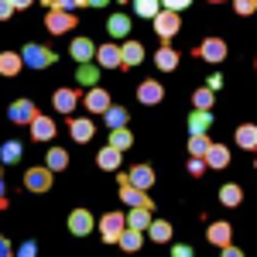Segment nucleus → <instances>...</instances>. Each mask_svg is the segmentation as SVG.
I'll use <instances>...</instances> for the list:
<instances>
[{
    "label": "nucleus",
    "instance_id": "nucleus-29",
    "mask_svg": "<svg viewBox=\"0 0 257 257\" xmlns=\"http://www.w3.org/2000/svg\"><path fill=\"white\" fill-rule=\"evenodd\" d=\"M76 79L89 89V86H99V62L93 65V62H82L79 69H76Z\"/></svg>",
    "mask_w": 257,
    "mask_h": 257
},
{
    "label": "nucleus",
    "instance_id": "nucleus-44",
    "mask_svg": "<svg viewBox=\"0 0 257 257\" xmlns=\"http://www.w3.org/2000/svg\"><path fill=\"white\" fill-rule=\"evenodd\" d=\"M35 250H38V243H35V240H24V243L18 247V254H21V257H31Z\"/></svg>",
    "mask_w": 257,
    "mask_h": 257
},
{
    "label": "nucleus",
    "instance_id": "nucleus-17",
    "mask_svg": "<svg viewBox=\"0 0 257 257\" xmlns=\"http://www.w3.org/2000/svg\"><path fill=\"white\" fill-rule=\"evenodd\" d=\"M28 127H31V138H35V141H52V138H55V131H59V127H55V120L45 117V113H38Z\"/></svg>",
    "mask_w": 257,
    "mask_h": 257
},
{
    "label": "nucleus",
    "instance_id": "nucleus-25",
    "mask_svg": "<svg viewBox=\"0 0 257 257\" xmlns=\"http://www.w3.org/2000/svg\"><path fill=\"white\" fill-rule=\"evenodd\" d=\"M21 69H24L21 52H0V76H18Z\"/></svg>",
    "mask_w": 257,
    "mask_h": 257
},
{
    "label": "nucleus",
    "instance_id": "nucleus-13",
    "mask_svg": "<svg viewBox=\"0 0 257 257\" xmlns=\"http://www.w3.org/2000/svg\"><path fill=\"white\" fill-rule=\"evenodd\" d=\"M138 99L144 103V106H158L161 99H165V86H161L158 79H144L138 86Z\"/></svg>",
    "mask_w": 257,
    "mask_h": 257
},
{
    "label": "nucleus",
    "instance_id": "nucleus-28",
    "mask_svg": "<svg viewBox=\"0 0 257 257\" xmlns=\"http://www.w3.org/2000/svg\"><path fill=\"white\" fill-rule=\"evenodd\" d=\"M206 165H209V168H226V165H230V148H226V144H213V148L206 151Z\"/></svg>",
    "mask_w": 257,
    "mask_h": 257
},
{
    "label": "nucleus",
    "instance_id": "nucleus-24",
    "mask_svg": "<svg viewBox=\"0 0 257 257\" xmlns=\"http://www.w3.org/2000/svg\"><path fill=\"white\" fill-rule=\"evenodd\" d=\"M106 35L110 38H127L131 35V18L127 14H110L106 18Z\"/></svg>",
    "mask_w": 257,
    "mask_h": 257
},
{
    "label": "nucleus",
    "instance_id": "nucleus-1",
    "mask_svg": "<svg viewBox=\"0 0 257 257\" xmlns=\"http://www.w3.org/2000/svg\"><path fill=\"white\" fill-rule=\"evenodd\" d=\"M151 24H155V38H158L161 45H172V38L182 31V14H178V11H168V7H161L158 14L151 18Z\"/></svg>",
    "mask_w": 257,
    "mask_h": 257
},
{
    "label": "nucleus",
    "instance_id": "nucleus-42",
    "mask_svg": "<svg viewBox=\"0 0 257 257\" xmlns=\"http://www.w3.org/2000/svg\"><path fill=\"white\" fill-rule=\"evenodd\" d=\"M55 7H62V11H82L86 0H55Z\"/></svg>",
    "mask_w": 257,
    "mask_h": 257
},
{
    "label": "nucleus",
    "instance_id": "nucleus-8",
    "mask_svg": "<svg viewBox=\"0 0 257 257\" xmlns=\"http://www.w3.org/2000/svg\"><path fill=\"white\" fill-rule=\"evenodd\" d=\"M35 117H38V106H35L31 99H14V103L7 106V120H11V123H31Z\"/></svg>",
    "mask_w": 257,
    "mask_h": 257
},
{
    "label": "nucleus",
    "instance_id": "nucleus-52",
    "mask_svg": "<svg viewBox=\"0 0 257 257\" xmlns=\"http://www.w3.org/2000/svg\"><path fill=\"white\" fill-rule=\"evenodd\" d=\"M120 4H131V0H120Z\"/></svg>",
    "mask_w": 257,
    "mask_h": 257
},
{
    "label": "nucleus",
    "instance_id": "nucleus-21",
    "mask_svg": "<svg viewBox=\"0 0 257 257\" xmlns=\"http://www.w3.org/2000/svg\"><path fill=\"white\" fill-rule=\"evenodd\" d=\"M233 141H237V148H243V151H257V123H240Z\"/></svg>",
    "mask_w": 257,
    "mask_h": 257
},
{
    "label": "nucleus",
    "instance_id": "nucleus-14",
    "mask_svg": "<svg viewBox=\"0 0 257 257\" xmlns=\"http://www.w3.org/2000/svg\"><path fill=\"white\" fill-rule=\"evenodd\" d=\"M79 93H76V89H65V86H62V89H55V93H52V106H55V110H59V113H72V110H76V106H79Z\"/></svg>",
    "mask_w": 257,
    "mask_h": 257
},
{
    "label": "nucleus",
    "instance_id": "nucleus-10",
    "mask_svg": "<svg viewBox=\"0 0 257 257\" xmlns=\"http://www.w3.org/2000/svg\"><path fill=\"white\" fill-rule=\"evenodd\" d=\"M82 103H86V110H89V113H106L113 99H110V93H106L103 86H89V89H86V96H82Z\"/></svg>",
    "mask_w": 257,
    "mask_h": 257
},
{
    "label": "nucleus",
    "instance_id": "nucleus-6",
    "mask_svg": "<svg viewBox=\"0 0 257 257\" xmlns=\"http://www.w3.org/2000/svg\"><path fill=\"white\" fill-rule=\"evenodd\" d=\"M117 182H120V185H138V189H151V185H155V168H151V165H134V168L120 172Z\"/></svg>",
    "mask_w": 257,
    "mask_h": 257
},
{
    "label": "nucleus",
    "instance_id": "nucleus-32",
    "mask_svg": "<svg viewBox=\"0 0 257 257\" xmlns=\"http://www.w3.org/2000/svg\"><path fill=\"white\" fill-rule=\"evenodd\" d=\"M213 103H216L213 86H199L196 93H192V106H196V110H213Z\"/></svg>",
    "mask_w": 257,
    "mask_h": 257
},
{
    "label": "nucleus",
    "instance_id": "nucleus-43",
    "mask_svg": "<svg viewBox=\"0 0 257 257\" xmlns=\"http://www.w3.org/2000/svg\"><path fill=\"white\" fill-rule=\"evenodd\" d=\"M18 7L11 4V0H0V21H11V14H14Z\"/></svg>",
    "mask_w": 257,
    "mask_h": 257
},
{
    "label": "nucleus",
    "instance_id": "nucleus-22",
    "mask_svg": "<svg viewBox=\"0 0 257 257\" xmlns=\"http://www.w3.org/2000/svg\"><path fill=\"white\" fill-rule=\"evenodd\" d=\"M151 213H155L151 206H131V213H127V226H134V230H148L151 219H155Z\"/></svg>",
    "mask_w": 257,
    "mask_h": 257
},
{
    "label": "nucleus",
    "instance_id": "nucleus-47",
    "mask_svg": "<svg viewBox=\"0 0 257 257\" xmlns=\"http://www.w3.org/2000/svg\"><path fill=\"white\" fill-rule=\"evenodd\" d=\"M14 254V247H11V240L7 237H0V257H11Z\"/></svg>",
    "mask_w": 257,
    "mask_h": 257
},
{
    "label": "nucleus",
    "instance_id": "nucleus-19",
    "mask_svg": "<svg viewBox=\"0 0 257 257\" xmlns=\"http://www.w3.org/2000/svg\"><path fill=\"white\" fill-rule=\"evenodd\" d=\"M206 237H209V243H216V247H226V243H233V226L223 223V219H216V223H209Z\"/></svg>",
    "mask_w": 257,
    "mask_h": 257
},
{
    "label": "nucleus",
    "instance_id": "nucleus-30",
    "mask_svg": "<svg viewBox=\"0 0 257 257\" xmlns=\"http://www.w3.org/2000/svg\"><path fill=\"white\" fill-rule=\"evenodd\" d=\"M148 237L155 240V243H168V240H172V223H168V219H151Z\"/></svg>",
    "mask_w": 257,
    "mask_h": 257
},
{
    "label": "nucleus",
    "instance_id": "nucleus-37",
    "mask_svg": "<svg viewBox=\"0 0 257 257\" xmlns=\"http://www.w3.org/2000/svg\"><path fill=\"white\" fill-rule=\"evenodd\" d=\"M103 117H106V127L113 131V127H127V120H131V113H127L123 106H113V103H110V110H106Z\"/></svg>",
    "mask_w": 257,
    "mask_h": 257
},
{
    "label": "nucleus",
    "instance_id": "nucleus-23",
    "mask_svg": "<svg viewBox=\"0 0 257 257\" xmlns=\"http://www.w3.org/2000/svg\"><path fill=\"white\" fill-rule=\"evenodd\" d=\"M155 65H158L161 72H175L178 69V52L172 45H161L158 52H155Z\"/></svg>",
    "mask_w": 257,
    "mask_h": 257
},
{
    "label": "nucleus",
    "instance_id": "nucleus-35",
    "mask_svg": "<svg viewBox=\"0 0 257 257\" xmlns=\"http://www.w3.org/2000/svg\"><path fill=\"white\" fill-rule=\"evenodd\" d=\"M21 155H24V144H21V141H7V144L0 148V161H4V165L21 161Z\"/></svg>",
    "mask_w": 257,
    "mask_h": 257
},
{
    "label": "nucleus",
    "instance_id": "nucleus-50",
    "mask_svg": "<svg viewBox=\"0 0 257 257\" xmlns=\"http://www.w3.org/2000/svg\"><path fill=\"white\" fill-rule=\"evenodd\" d=\"M86 4H89V7H106L110 0H86Z\"/></svg>",
    "mask_w": 257,
    "mask_h": 257
},
{
    "label": "nucleus",
    "instance_id": "nucleus-31",
    "mask_svg": "<svg viewBox=\"0 0 257 257\" xmlns=\"http://www.w3.org/2000/svg\"><path fill=\"white\" fill-rule=\"evenodd\" d=\"M45 165H48L52 172H65V168H69V151H65V148H48Z\"/></svg>",
    "mask_w": 257,
    "mask_h": 257
},
{
    "label": "nucleus",
    "instance_id": "nucleus-51",
    "mask_svg": "<svg viewBox=\"0 0 257 257\" xmlns=\"http://www.w3.org/2000/svg\"><path fill=\"white\" fill-rule=\"evenodd\" d=\"M209 4H226V0H209Z\"/></svg>",
    "mask_w": 257,
    "mask_h": 257
},
{
    "label": "nucleus",
    "instance_id": "nucleus-46",
    "mask_svg": "<svg viewBox=\"0 0 257 257\" xmlns=\"http://www.w3.org/2000/svg\"><path fill=\"white\" fill-rule=\"evenodd\" d=\"M219 250H223V257H243V250L233 247V243H226V247H219Z\"/></svg>",
    "mask_w": 257,
    "mask_h": 257
},
{
    "label": "nucleus",
    "instance_id": "nucleus-16",
    "mask_svg": "<svg viewBox=\"0 0 257 257\" xmlns=\"http://www.w3.org/2000/svg\"><path fill=\"white\" fill-rule=\"evenodd\" d=\"M120 202H127V206H151L155 209V199L148 196V189H138V185H120Z\"/></svg>",
    "mask_w": 257,
    "mask_h": 257
},
{
    "label": "nucleus",
    "instance_id": "nucleus-33",
    "mask_svg": "<svg viewBox=\"0 0 257 257\" xmlns=\"http://www.w3.org/2000/svg\"><path fill=\"white\" fill-rule=\"evenodd\" d=\"M110 144L120 148V151L134 148V134H131V127H113V131H110Z\"/></svg>",
    "mask_w": 257,
    "mask_h": 257
},
{
    "label": "nucleus",
    "instance_id": "nucleus-18",
    "mask_svg": "<svg viewBox=\"0 0 257 257\" xmlns=\"http://www.w3.org/2000/svg\"><path fill=\"white\" fill-rule=\"evenodd\" d=\"M69 55L79 62H93L96 59V45H93V38H72V45H69Z\"/></svg>",
    "mask_w": 257,
    "mask_h": 257
},
{
    "label": "nucleus",
    "instance_id": "nucleus-38",
    "mask_svg": "<svg viewBox=\"0 0 257 257\" xmlns=\"http://www.w3.org/2000/svg\"><path fill=\"white\" fill-rule=\"evenodd\" d=\"M131 4H134V11H138V18H155V14H158L161 11V0H131Z\"/></svg>",
    "mask_w": 257,
    "mask_h": 257
},
{
    "label": "nucleus",
    "instance_id": "nucleus-7",
    "mask_svg": "<svg viewBox=\"0 0 257 257\" xmlns=\"http://www.w3.org/2000/svg\"><path fill=\"white\" fill-rule=\"evenodd\" d=\"M52 178H55V172L48 168V165H35V168H28L24 172V189L28 192H48L52 189Z\"/></svg>",
    "mask_w": 257,
    "mask_h": 257
},
{
    "label": "nucleus",
    "instance_id": "nucleus-15",
    "mask_svg": "<svg viewBox=\"0 0 257 257\" xmlns=\"http://www.w3.org/2000/svg\"><path fill=\"white\" fill-rule=\"evenodd\" d=\"M96 62H99V69H120V65H123V62H120V45L117 41L99 45L96 48Z\"/></svg>",
    "mask_w": 257,
    "mask_h": 257
},
{
    "label": "nucleus",
    "instance_id": "nucleus-5",
    "mask_svg": "<svg viewBox=\"0 0 257 257\" xmlns=\"http://www.w3.org/2000/svg\"><path fill=\"white\" fill-rule=\"evenodd\" d=\"M21 59H24V65H31V69H48V65H55V52L48 45L31 41V45L21 48Z\"/></svg>",
    "mask_w": 257,
    "mask_h": 257
},
{
    "label": "nucleus",
    "instance_id": "nucleus-53",
    "mask_svg": "<svg viewBox=\"0 0 257 257\" xmlns=\"http://www.w3.org/2000/svg\"><path fill=\"white\" fill-rule=\"evenodd\" d=\"M254 65H257V62H254Z\"/></svg>",
    "mask_w": 257,
    "mask_h": 257
},
{
    "label": "nucleus",
    "instance_id": "nucleus-20",
    "mask_svg": "<svg viewBox=\"0 0 257 257\" xmlns=\"http://www.w3.org/2000/svg\"><path fill=\"white\" fill-rule=\"evenodd\" d=\"M120 158H123V151L113 148V144H106V148H99L96 165L103 168V172H120Z\"/></svg>",
    "mask_w": 257,
    "mask_h": 257
},
{
    "label": "nucleus",
    "instance_id": "nucleus-26",
    "mask_svg": "<svg viewBox=\"0 0 257 257\" xmlns=\"http://www.w3.org/2000/svg\"><path fill=\"white\" fill-rule=\"evenodd\" d=\"M219 202H223L226 209H233V206H240V202H243V189H240L237 182H226V185L219 189Z\"/></svg>",
    "mask_w": 257,
    "mask_h": 257
},
{
    "label": "nucleus",
    "instance_id": "nucleus-9",
    "mask_svg": "<svg viewBox=\"0 0 257 257\" xmlns=\"http://www.w3.org/2000/svg\"><path fill=\"white\" fill-rule=\"evenodd\" d=\"M120 69L127 72V69H134V65H141L144 62V45L141 41H134V38H127V41H120Z\"/></svg>",
    "mask_w": 257,
    "mask_h": 257
},
{
    "label": "nucleus",
    "instance_id": "nucleus-45",
    "mask_svg": "<svg viewBox=\"0 0 257 257\" xmlns=\"http://www.w3.org/2000/svg\"><path fill=\"white\" fill-rule=\"evenodd\" d=\"M161 4H165L168 11H185V7H189L192 0H161Z\"/></svg>",
    "mask_w": 257,
    "mask_h": 257
},
{
    "label": "nucleus",
    "instance_id": "nucleus-34",
    "mask_svg": "<svg viewBox=\"0 0 257 257\" xmlns=\"http://www.w3.org/2000/svg\"><path fill=\"white\" fill-rule=\"evenodd\" d=\"M213 148V141L209 134H189V155H196V158H206V151Z\"/></svg>",
    "mask_w": 257,
    "mask_h": 257
},
{
    "label": "nucleus",
    "instance_id": "nucleus-2",
    "mask_svg": "<svg viewBox=\"0 0 257 257\" xmlns=\"http://www.w3.org/2000/svg\"><path fill=\"white\" fill-rule=\"evenodd\" d=\"M76 11H62V7H52L48 14H45V28H48V35H69V31H76Z\"/></svg>",
    "mask_w": 257,
    "mask_h": 257
},
{
    "label": "nucleus",
    "instance_id": "nucleus-27",
    "mask_svg": "<svg viewBox=\"0 0 257 257\" xmlns=\"http://www.w3.org/2000/svg\"><path fill=\"white\" fill-rule=\"evenodd\" d=\"M213 127V113L209 110H192V117H189V134H206Z\"/></svg>",
    "mask_w": 257,
    "mask_h": 257
},
{
    "label": "nucleus",
    "instance_id": "nucleus-11",
    "mask_svg": "<svg viewBox=\"0 0 257 257\" xmlns=\"http://www.w3.org/2000/svg\"><path fill=\"white\" fill-rule=\"evenodd\" d=\"M93 226H96V223H93V213H89V209H72V213H69V233H72V237H86V233H93Z\"/></svg>",
    "mask_w": 257,
    "mask_h": 257
},
{
    "label": "nucleus",
    "instance_id": "nucleus-41",
    "mask_svg": "<svg viewBox=\"0 0 257 257\" xmlns=\"http://www.w3.org/2000/svg\"><path fill=\"white\" fill-rule=\"evenodd\" d=\"M11 199H7V182H4V161H0V209H7Z\"/></svg>",
    "mask_w": 257,
    "mask_h": 257
},
{
    "label": "nucleus",
    "instance_id": "nucleus-39",
    "mask_svg": "<svg viewBox=\"0 0 257 257\" xmlns=\"http://www.w3.org/2000/svg\"><path fill=\"white\" fill-rule=\"evenodd\" d=\"M233 11H237L240 18H250L257 11V0H233Z\"/></svg>",
    "mask_w": 257,
    "mask_h": 257
},
{
    "label": "nucleus",
    "instance_id": "nucleus-36",
    "mask_svg": "<svg viewBox=\"0 0 257 257\" xmlns=\"http://www.w3.org/2000/svg\"><path fill=\"white\" fill-rule=\"evenodd\" d=\"M141 243H144V230H134V226H127V230L120 233V247H123V250H138Z\"/></svg>",
    "mask_w": 257,
    "mask_h": 257
},
{
    "label": "nucleus",
    "instance_id": "nucleus-49",
    "mask_svg": "<svg viewBox=\"0 0 257 257\" xmlns=\"http://www.w3.org/2000/svg\"><path fill=\"white\" fill-rule=\"evenodd\" d=\"M11 4H14V7H18V11H28V7H31V4H35V0H11Z\"/></svg>",
    "mask_w": 257,
    "mask_h": 257
},
{
    "label": "nucleus",
    "instance_id": "nucleus-48",
    "mask_svg": "<svg viewBox=\"0 0 257 257\" xmlns=\"http://www.w3.org/2000/svg\"><path fill=\"white\" fill-rule=\"evenodd\" d=\"M189 254H192V247H189V243H178V247H175V257H189Z\"/></svg>",
    "mask_w": 257,
    "mask_h": 257
},
{
    "label": "nucleus",
    "instance_id": "nucleus-12",
    "mask_svg": "<svg viewBox=\"0 0 257 257\" xmlns=\"http://www.w3.org/2000/svg\"><path fill=\"white\" fill-rule=\"evenodd\" d=\"M69 134H72V141H76V144H86V141H93V134H96L93 113H89V117H72V120H69Z\"/></svg>",
    "mask_w": 257,
    "mask_h": 257
},
{
    "label": "nucleus",
    "instance_id": "nucleus-40",
    "mask_svg": "<svg viewBox=\"0 0 257 257\" xmlns=\"http://www.w3.org/2000/svg\"><path fill=\"white\" fill-rule=\"evenodd\" d=\"M206 168H209V165H206V158H196V155H192V158H189V175H202V172H206Z\"/></svg>",
    "mask_w": 257,
    "mask_h": 257
},
{
    "label": "nucleus",
    "instance_id": "nucleus-3",
    "mask_svg": "<svg viewBox=\"0 0 257 257\" xmlns=\"http://www.w3.org/2000/svg\"><path fill=\"white\" fill-rule=\"evenodd\" d=\"M96 230L106 243H120V233L127 230V213H103L99 223H96Z\"/></svg>",
    "mask_w": 257,
    "mask_h": 257
},
{
    "label": "nucleus",
    "instance_id": "nucleus-4",
    "mask_svg": "<svg viewBox=\"0 0 257 257\" xmlns=\"http://www.w3.org/2000/svg\"><path fill=\"white\" fill-rule=\"evenodd\" d=\"M192 55L202 59V62H209V65H219V62H226L230 48H226V41H223V38H202V45L192 48Z\"/></svg>",
    "mask_w": 257,
    "mask_h": 257
}]
</instances>
